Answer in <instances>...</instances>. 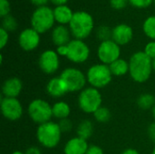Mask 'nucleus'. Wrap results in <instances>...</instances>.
Wrapping results in <instances>:
<instances>
[{
  "instance_id": "f257e3e1",
  "label": "nucleus",
  "mask_w": 155,
  "mask_h": 154,
  "mask_svg": "<svg viewBox=\"0 0 155 154\" xmlns=\"http://www.w3.org/2000/svg\"><path fill=\"white\" fill-rule=\"evenodd\" d=\"M153 60L143 51L135 52L129 60V74L138 84L147 82L153 72Z\"/></svg>"
},
{
  "instance_id": "f03ea898",
  "label": "nucleus",
  "mask_w": 155,
  "mask_h": 154,
  "mask_svg": "<svg viewBox=\"0 0 155 154\" xmlns=\"http://www.w3.org/2000/svg\"><path fill=\"white\" fill-rule=\"evenodd\" d=\"M70 32L74 39L84 40L93 32L94 28V20L86 11H76L68 25Z\"/></svg>"
},
{
  "instance_id": "7ed1b4c3",
  "label": "nucleus",
  "mask_w": 155,
  "mask_h": 154,
  "mask_svg": "<svg viewBox=\"0 0 155 154\" xmlns=\"http://www.w3.org/2000/svg\"><path fill=\"white\" fill-rule=\"evenodd\" d=\"M62 133L58 123L50 121L38 125L36 139L44 148L54 149L60 143Z\"/></svg>"
},
{
  "instance_id": "20e7f679",
  "label": "nucleus",
  "mask_w": 155,
  "mask_h": 154,
  "mask_svg": "<svg viewBox=\"0 0 155 154\" xmlns=\"http://www.w3.org/2000/svg\"><path fill=\"white\" fill-rule=\"evenodd\" d=\"M77 103L82 112L94 114L102 106L103 97L98 89L89 86L80 92Z\"/></svg>"
},
{
  "instance_id": "39448f33",
  "label": "nucleus",
  "mask_w": 155,
  "mask_h": 154,
  "mask_svg": "<svg viewBox=\"0 0 155 154\" xmlns=\"http://www.w3.org/2000/svg\"><path fill=\"white\" fill-rule=\"evenodd\" d=\"M55 23L54 9L47 5L36 7L31 16V27L40 34H45L54 27Z\"/></svg>"
},
{
  "instance_id": "423d86ee",
  "label": "nucleus",
  "mask_w": 155,
  "mask_h": 154,
  "mask_svg": "<svg viewBox=\"0 0 155 154\" xmlns=\"http://www.w3.org/2000/svg\"><path fill=\"white\" fill-rule=\"evenodd\" d=\"M87 83L94 88L103 89L106 87L112 81L113 74L109 65L102 63L95 64L90 66L86 72Z\"/></svg>"
},
{
  "instance_id": "0eeeda50",
  "label": "nucleus",
  "mask_w": 155,
  "mask_h": 154,
  "mask_svg": "<svg viewBox=\"0 0 155 154\" xmlns=\"http://www.w3.org/2000/svg\"><path fill=\"white\" fill-rule=\"evenodd\" d=\"M27 113L31 120L40 125L51 121L53 117V107L47 101L38 98L30 102L27 107Z\"/></svg>"
},
{
  "instance_id": "6e6552de",
  "label": "nucleus",
  "mask_w": 155,
  "mask_h": 154,
  "mask_svg": "<svg viewBox=\"0 0 155 154\" xmlns=\"http://www.w3.org/2000/svg\"><path fill=\"white\" fill-rule=\"evenodd\" d=\"M60 76L65 82L69 93L81 92L85 88L87 83L86 74L83 73L80 69L74 67L65 68L60 74Z\"/></svg>"
},
{
  "instance_id": "1a4fd4ad",
  "label": "nucleus",
  "mask_w": 155,
  "mask_h": 154,
  "mask_svg": "<svg viewBox=\"0 0 155 154\" xmlns=\"http://www.w3.org/2000/svg\"><path fill=\"white\" fill-rule=\"evenodd\" d=\"M67 59L74 64H84L90 56V48L84 40L72 39L67 44Z\"/></svg>"
},
{
  "instance_id": "9d476101",
  "label": "nucleus",
  "mask_w": 155,
  "mask_h": 154,
  "mask_svg": "<svg viewBox=\"0 0 155 154\" xmlns=\"http://www.w3.org/2000/svg\"><path fill=\"white\" fill-rule=\"evenodd\" d=\"M120 55L121 47L112 39L101 42L97 48V57L99 61L106 65H110L112 63L119 59Z\"/></svg>"
},
{
  "instance_id": "9b49d317",
  "label": "nucleus",
  "mask_w": 155,
  "mask_h": 154,
  "mask_svg": "<svg viewBox=\"0 0 155 154\" xmlns=\"http://www.w3.org/2000/svg\"><path fill=\"white\" fill-rule=\"evenodd\" d=\"M1 112L3 116L12 122L19 120L24 113L22 103L17 98L2 97L0 103Z\"/></svg>"
},
{
  "instance_id": "f8f14e48",
  "label": "nucleus",
  "mask_w": 155,
  "mask_h": 154,
  "mask_svg": "<svg viewBox=\"0 0 155 154\" xmlns=\"http://www.w3.org/2000/svg\"><path fill=\"white\" fill-rule=\"evenodd\" d=\"M38 65L42 72L46 74H53L57 72L60 66V56L56 51L48 49L44 51L38 59Z\"/></svg>"
},
{
  "instance_id": "ddd939ff",
  "label": "nucleus",
  "mask_w": 155,
  "mask_h": 154,
  "mask_svg": "<svg viewBox=\"0 0 155 154\" xmlns=\"http://www.w3.org/2000/svg\"><path fill=\"white\" fill-rule=\"evenodd\" d=\"M40 34L32 27L24 29L18 35V44L26 52L36 49L40 44Z\"/></svg>"
},
{
  "instance_id": "4468645a",
  "label": "nucleus",
  "mask_w": 155,
  "mask_h": 154,
  "mask_svg": "<svg viewBox=\"0 0 155 154\" xmlns=\"http://www.w3.org/2000/svg\"><path fill=\"white\" fill-rule=\"evenodd\" d=\"M133 37L134 30L127 24H119L113 28L112 40L120 46L128 44L133 40Z\"/></svg>"
},
{
  "instance_id": "2eb2a0df",
  "label": "nucleus",
  "mask_w": 155,
  "mask_h": 154,
  "mask_svg": "<svg viewBox=\"0 0 155 154\" xmlns=\"http://www.w3.org/2000/svg\"><path fill=\"white\" fill-rule=\"evenodd\" d=\"M46 92L53 98H61L69 93L68 87L61 76L51 78L46 84Z\"/></svg>"
},
{
  "instance_id": "dca6fc26",
  "label": "nucleus",
  "mask_w": 155,
  "mask_h": 154,
  "mask_svg": "<svg viewBox=\"0 0 155 154\" xmlns=\"http://www.w3.org/2000/svg\"><path fill=\"white\" fill-rule=\"evenodd\" d=\"M23 90V83L17 77L6 79L2 85V94L7 98H17Z\"/></svg>"
},
{
  "instance_id": "f3484780",
  "label": "nucleus",
  "mask_w": 155,
  "mask_h": 154,
  "mask_svg": "<svg viewBox=\"0 0 155 154\" xmlns=\"http://www.w3.org/2000/svg\"><path fill=\"white\" fill-rule=\"evenodd\" d=\"M71 32L68 26L57 25L54 26L51 33V39L54 45H66L71 41Z\"/></svg>"
},
{
  "instance_id": "a211bd4d",
  "label": "nucleus",
  "mask_w": 155,
  "mask_h": 154,
  "mask_svg": "<svg viewBox=\"0 0 155 154\" xmlns=\"http://www.w3.org/2000/svg\"><path fill=\"white\" fill-rule=\"evenodd\" d=\"M90 145L87 141L76 136L71 138L64 147V154H85Z\"/></svg>"
},
{
  "instance_id": "6ab92c4d",
  "label": "nucleus",
  "mask_w": 155,
  "mask_h": 154,
  "mask_svg": "<svg viewBox=\"0 0 155 154\" xmlns=\"http://www.w3.org/2000/svg\"><path fill=\"white\" fill-rule=\"evenodd\" d=\"M73 10L66 5H57L54 8V20L58 25H69L73 16H74Z\"/></svg>"
},
{
  "instance_id": "aec40b11",
  "label": "nucleus",
  "mask_w": 155,
  "mask_h": 154,
  "mask_svg": "<svg viewBox=\"0 0 155 154\" xmlns=\"http://www.w3.org/2000/svg\"><path fill=\"white\" fill-rule=\"evenodd\" d=\"M52 107H53V117H54L59 121L67 119L71 113V107L64 101L56 102Z\"/></svg>"
},
{
  "instance_id": "412c9836",
  "label": "nucleus",
  "mask_w": 155,
  "mask_h": 154,
  "mask_svg": "<svg viewBox=\"0 0 155 154\" xmlns=\"http://www.w3.org/2000/svg\"><path fill=\"white\" fill-rule=\"evenodd\" d=\"M113 76L121 77L129 74V62L123 58H119L109 65Z\"/></svg>"
},
{
  "instance_id": "4be33fe9",
  "label": "nucleus",
  "mask_w": 155,
  "mask_h": 154,
  "mask_svg": "<svg viewBox=\"0 0 155 154\" xmlns=\"http://www.w3.org/2000/svg\"><path fill=\"white\" fill-rule=\"evenodd\" d=\"M94 124L90 120H84L82 121L76 129V134L78 137L87 141L90 139L94 133Z\"/></svg>"
},
{
  "instance_id": "5701e85b",
  "label": "nucleus",
  "mask_w": 155,
  "mask_h": 154,
  "mask_svg": "<svg viewBox=\"0 0 155 154\" xmlns=\"http://www.w3.org/2000/svg\"><path fill=\"white\" fill-rule=\"evenodd\" d=\"M137 105L142 110H150L153 109L155 105V97L153 94L145 93H142L137 99Z\"/></svg>"
},
{
  "instance_id": "b1692460",
  "label": "nucleus",
  "mask_w": 155,
  "mask_h": 154,
  "mask_svg": "<svg viewBox=\"0 0 155 154\" xmlns=\"http://www.w3.org/2000/svg\"><path fill=\"white\" fill-rule=\"evenodd\" d=\"M144 34L152 41H155V15L148 16L143 24Z\"/></svg>"
},
{
  "instance_id": "393cba45",
  "label": "nucleus",
  "mask_w": 155,
  "mask_h": 154,
  "mask_svg": "<svg viewBox=\"0 0 155 154\" xmlns=\"http://www.w3.org/2000/svg\"><path fill=\"white\" fill-rule=\"evenodd\" d=\"M94 119L101 123H104L109 122V120L111 119V112L107 107L104 106H101L94 113Z\"/></svg>"
},
{
  "instance_id": "a878e982",
  "label": "nucleus",
  "mask_w": 155,
  "mask_h": 154,
  "mask_svg": "<svg viewBox=\"0 0 155 154\" xmlns=\"http://www.w3.org/2000/svg\"><path fill=\"white\" fill-rule=\"evenodd\" d=\"M112 32H113V29H111L109 26L101 25L96 30V36L101 42L111 40L112 39Z\"/></svg>"
},
{
  "instance_id": "bb28decb",
  "label": "nucleus",
  "mask_w": 155,
  "mask_h": 154,
  "mask_svg": "<svg viewBox=\"0 0 155 154\" xmlns=\"http://www.w3.org/2000/svg\"><path fill=\"white\" fill-rule=\"evenodd\" d=\"M2 28L6 30L7 32H13L17 28V22L15 18L10 15L3 17L2 19Z\"/></svg>"
},
{
  "instance_id": "cd10ccee",
  "label": "nucleus",
  "mask_w": 155,
  "mask_h": 154,
  "mask_svg": "<svg viewBox=\"0 0 155 154\" xmlns=\"http://www.w3.org/2000/svg\"><path fill=\"white\" fill-rule=\"evenodd\" d=\"M153 0H129V4L135 8H139V9L147 8L151 5H153Z\"/></svg>"
},
{
  "instance_id": "c85d7f7f",
  "label": "nucleus",
  "mask_w": 155,
  "mask_h": 154,
  "mask_svg": "<svg viewBox=\"0 0 155 154\" xmlns=\"http://www.w3.org/2000/svg\"><path fill=\"white\" fill-rule=\"evenodd\" d=\"M58 125H59L62 133H70L73 129V123L68 118L59 121Z\"/></svg>"
},
{
  "instance_id": "c756f323",
  "label": "nucleus",
  "mask_w": 155,
  "mask_h": 154,
  "mask_svg": "<svg viewBox=\"0 0 155 154\" xmlns=\"http://www.w3.org/2000/svg\"><path fill=\"white\" fill-rule=\"evenodd\" d=\"M143 52L147 56H149L152 60L155 58V41H150L146 44Z\"/></svg>"
},
{
  "instance_id": "7c9ffc66",
  "label": "nucleus",
  "mask_w": 155,
  "mask_h": 154,
  "mask_svg": "<svg viewBox=\"0 0 155 154\" xmlns=\"http://www.w3.org/2000/svg\"><path fill=\"white\" fill-rule=\"evenodd\" d=\"M10 13V3L8 0H0V16L3 18Z\"/></svg>"
},
{
  "instance_id": "2f4dec72",
  "label": "nucleus",
  "mask_w": 155,
  "mask_h": 154,
  "mask_svg": "<svg viewBox=\"0 0 155 154\" xmlns=\"http://www.w3.org/2000/svg\"><path fill=\"white\" fill-rule=\"evenodd\" d=\"M129 0H110V5L114 10H122L127 6Z\"/></svg>"
},
{
  "instance_id": "473e14b6",
  "label": "nucleus",
  "mask_w": 155,
  "mask_h": 154,
  "mask_svg": "<svg viewBox=\"0 0 155 154\" xmlns=\"http://www.w3.org/2000/svg\"><path fill=\"white\" fill-rule=\"evenodd\" d=\"M9 40V34L4 28H0V48L4 49Z\"/></svg>"
},
{
  "instance_id": "72a5a7b5",
  "label": "nucleus",
  "mask_w": 155,
  "mask_h": 154,
  "mask_svg": "<svg viewBox=\"0 0 155 154\" xmlns=\"http://www.w3.org/2000/svg\"><path fill=\"white\" fill-rule=\"evenodd\" d=\"M85 154H104L103 149L98 145H90Z\"/></svg>"
},
{
  "instance_id": "f704fd0d",
  "label": "nucleus",
  "mask_w": 155,
  "mask_h": 154,
  "mask_svg": "<svg viewBox=\"0 0 155 154\" xmlns=\"http://www.w3.org/2000/svg\"><path fill=\"white\" fill-rule=\"evenodd\" d=\"M56 53L58 54L59 56H66L68 54V46L66 45H60V46H56Z\"/></svg>"
},
{
  "instance_id": "c9c22d12",
  "label": "nucleus",
  "mask_w": 155,
  "mask_h": 154,
  "mask_svg": "<svg viewBox=\"0 0 155 154\" xmlns=\"http://www.w3.org/2000/svg\"><path fill=\"white\" fill-rule=\"evenodd\" d=\"M147 133H148V136L151 139V141L155 143V123H152L149 125Z\"/></svg>"
},
{
  "instance_id": "e433bc0d",
  "label": "nucleus",
  "mask_w": 155,
  "mask_h": 154,
  "mask_svg": "<svg viewBox=\"0 0 155 154\" xmlns=\"http://www.w3.org/2000/svg\"><path fill=\"white\" fill-rule=\"evenodd\" d=\"M25 154H42L41 150L38 148V147H35V146H31L29 147L26 151Z\"/></svg>"
},
{
  "instance_id": "4c0bfd02",
  "label": "nucleus",
  "mask_w": 155,
  "mask_h": 154,
  "mask_svg": "<svg viewBox=\"0 0 155 154\" xmlns=\"http://www.w3.org/2000/svg\"><path fill=\"white\" fill-rule=\"evenodd\" d=\"M49 0H30V2L32 3V5H34L36 7H40V6H44L46 5V4L48 3Z\"/></svg>"
},
{
  "instance_id": "58836bf2",
  "label": "nucleus",
  "mask_w": 155,
  "mask_h": 154,
  "mask_svg": "<svg viewBox=\"0 0 155 154\" xmlns=\"http://www.w3.org/2000/svg\"><path fill=\"white\" fill-rule=\"evenodd\" d=\"M53 5H54L55 6L57 5H66L68 0H49Z\"/></svg>"
},
{
  "instance_id": "ea45409f",
  "label": "nucleus",
  "mask_w": 155,
  "mask_h": 154,
  "mask_svg": "<svg viewBox=\"0 0 155 154\" xmlns=\"http://www.w3.org/2000/svg\"><path fill=\"white\" fill-rule=\"evenodd\" d=\"M121 154H140L139 152L135 149H133V148H128L126 150H124V152H122Z\"/></svg>"
},
{
  "instance_id": "a19ab883",
  "label": "nucleus",
  "mask_w": 155,
  "mask_h": 154,
  "mask_svg": "<svg viewBox=\"0 0 155 154\" xmlns=\"http://www.w3.org/2000/svg\"><path fill=\"white\" fill-rule=\"evenodd\" d=\"M11 154H25V152H23L21 151H14Z\"/></svg>"
},
{
  "instance_id": "79ce46f5",
  "label": "nucleus",
  "mask_w": 155,
  "mask_h": 154,
  "mask_svg": "<svg viewBox=\"0 0 155 154\" xmlns=\"http://www.w3.org/2000/svg\"><path fill=\"white\" fill-rule=\"evenodd\" d=\"M152 113H153V118H154V120H155V105H154V107L152 109Z\"/></svg>"
},
{
  "instance_id": "37998d69",
  "label": "nucleus",
  "mask_w": 155,
  "mask_h": 154,
  "mask_svg": "<svg viewBox=\"0 0 155 154\" xmlns=\"http://www.w3.org/2000/svg\"><path fill=\"white\" fill-rule=\"evenodd\" d=\"M153 70L155 72V58L153 60Z\"/></svg>"
},
{
  "instance_id": "c03bdc74",
  "label": "nucleus",
  "mask_w": 155,
  "mask_h": 154,
  "mask_svg": "<svg viewBox=\"0 0 155 154\" xmlns=\"http://www.w3.org/2000/svg\"><path fill=\"white\" fill-rule=\"evenodd\" d=\"M152 154H155V146L154 148H153V152H152Z\"/></svg>"
},
{
  "instance_id": "a18cd8bd",
  "label": "nucleus",
  "mask_w": 155,
  "mask_h": 154,
  "mask_svg": "<svg viewBox=\"0 0 155 154\" xmlns=\"http://www.w3.org/2000/svg\"><path fill=\"white\" fill-rule=\"evenodd\" d=\"M153 5H155V0H153Z\"/></svg>"
}]
</instances>
